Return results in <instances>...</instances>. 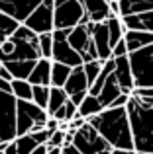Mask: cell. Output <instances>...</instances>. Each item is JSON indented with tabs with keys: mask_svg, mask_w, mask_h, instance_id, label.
Instances as JSON below:
<instances>
[{
	"mask_svg": "<svg viewBox=\"0 0 153 154\" xmlns=\"http://www.w3.org/2000/svg\"><path fill=\"white\" fill-rule=\"evenodd\" d=\"M65 135H67V131H55V133H51V137H49V143L45 144L47 148H53V146H61L63 148V144H65Z\"/></svg>",
	"mask_w": 153,
	"mask_h": 154,
	"instance_id": "4dcf8cb0",
	"label": "cell"
},
{
	"mask_svg": "<svg viewBox=\"0 0 153 154\" xmlns=\"http://www.w3.org/2000/svg\"><path fill=\"white\" fill-rule=\"evenodd\" d=\"M39 2H41V0H39Z\"/></svg>",
	"mask_w": 153,
	"mask_h": 154,
	"instance_id": "c3c4849f",
	"label": "cell"
},
{
	"mask_svg": "<svg viewBox=\"0 0 153 154\" xmlns=\"http://www.w3.org/2000/svg\"><path fill=\"white\" fill-rule=\"evenodd\" d=\"M88 123L102 135V139L106 140L112 148L135 150L126 107H106V109H102L98 115L90 117Z\"/></svg>",
	"mask_w": 153,
	"mask_h": 154,
	"instance_id": "6da1fadb",
	"label": "cell"
},
{
	"mask_svg": "<svg viewBox=\"0 0 153 154\" xmlns=\"http://www.w3.org/2000/svg\"><path fill=\"white\" fill-rule=\"evenodd\" d=\"M45 154H61V146H53V148H47Z\"/></svg>",
	"mask_w": 153,
	"mask_h": 154,
	"instance_id": "7bdbcfd3",
	"label": "cell"
},
{
	"mask_svg": "<svg viewBox=\"0 0 153 154\" xmlns=\"http://www.w3.org/2000/svg\"><path fill=\"white\" fill-rule=\"evenodd\" d=\"M37 4L39 0H0V12L8 14L16 22L24 23Z\"/></svg>",
	"mask_w": 153,
	"mask_h": 154,
	"instance_id": "8fae6325",
	"label": "cell"
},
{
	"mask_svg": "<svg viewBox=\"0 0 153 154\" xmlns=\"http://www.w3.org/2000/svg\"><path fill=\"white\" fill-rule=\"evenodd\" d=\"M39 55H41V59L51 60V55H53V35L51 33L39 35Z\"/></svg>",
	"mask_w": 153,
	"mask_h": 154,
	"instance_id": "f546056e",
	"label": "cell"
},
{
	"mask_svg": "<svg viewBox=\"0 0 153 154\" xmlns=\"http://www.w3.org/2000/svg\"><path fill=\"white\" fill-rule=\"evenodd\" d=\"M63 90L67 92V96H75V94H86L88 92V82H86V76H84V70L83 66H75L71 70V76L69 80L65 82Z\"/></svg>",
	"mask_w": 153,
	"mask_h": 154,
	"instance_id": "9a60e30c",
	"label": "cell"
},
{
	"mask_svg": "<svg viewBox=\"0 0 153 154\" xmlns=\"http://www.w3.org/2000/svg\"><path fill=\"white\" fill-rule=\"evenodd\" d=\"M73 144L80 154H110L112 152V146L102 139V135L88 121L75 131Z\"/></svg>",
	"mask_w": 153,
	"mask_h": 154,
	"instance_id": "5b68a950",
	"label": "cell"
},
{
	"mask_svg": "<svg viewBox=\"0 0 153 154\" xmlns=\"http://www.w3.org/2000/svg\"><path fill=\"white\" fill-rule=\"evenodd\" d=\"M0 90H2V92H12L10 82H6V80H2V78H0Z\"/></svg>",
	"mask_w": 153,
	"mask_h": 154,
	"instance_id": "f35d334b",
	"label": "cell"
},
{
	"mask_svg": "<svg viewBox=\"0 0 153 154\" xmlns=\"http://www.w3.org/2000/svg\"><path fill=\"white\" fill-rule=\"evenodd\" d=\"M18 27H20V22H16V20L10 18L8 14L0 12V45H2L6 39H10Z\"/></svg>",
	"mask_w": 153,
	"mask_h": 154,
	"instance_id": "484cf974",
	"label": "cell"
},
{
	"mask_svg": "<svg viewBox=\"0 0 153 154\" xmlns=\"http://www.w3.org/2000/svg\"><path fill=\"white\" fill-rule=\"evenodd\" d=\"M0 68H2V60H0Z\"/></svg>",
	"mask_w": 153,
	"mask_h": 154,
	"instance_id": "f6af8a7d",
	"label": "cell"
},
{
	"mask_svg": "<svg viewBox=\"0 0 153 154\" xmlns=\"http://www.w3.org/2000/svg\"><path fill=\"white\" fill-rule=\"evenodd\" d=\"M16 98L0 90V144L16 140Z\"/></svg>",
	"mask_w": 153,
	"mask_h": 154,
	"instance_id": "8992f818",
	"label": "cell"
},
{
	"mask_svg": "<svg viewBox=\"0 0 153 154\" xmlns=\"http://www.w3.org/2000/svg\"><path fill=\"white\" fill-rule=\"evenodd\" d=\"M128 55V47H126V41H118L116 47L112 49V59H118V57H126Z\"/></svg>",
	"mask_w": 153,
	"mask_h": 154,
	"instance_id": "d6a6232c",
	"label": "cell"
},
{
	"mask_svg": "<svg viewBox=\"0 0 153 154\" xmlns=\"http://www.w3.org/2000/svg\"><path fill=\"white\" fill-rule=\"evenodd\" d=\"M49 88L51 86H34V92H31V102L45 111H47V103H49Z\"/></svg>",
	"mask_w": 153,
	"mask_h": 154,
	"instance_id": "f1b7e54d",
	"label": "cell"
},
{
	"mask_svg": "<svg viewBox=\"0 0 153 154\" xmlns=\"http://www.w3.org/2000/svg\"><path fill=\"white\" fill-rule=\"evenodd\" d=\"M120 94H124V92H122V88H120L118 80H116L114 72H112V74L106 78V82L102 84V88H100V92H98L96 98H98V102L102 103V107L106 109V107H110V103L114 102Z\"/></svg>",
	"mask_w": 153,
	"mask_h": 154,
	"instance_id": "2e32d148",
	"label": "cell"
},
{
	"mask_svg": "<svg viewBox=\"0 0 153 154\" xmlns=\"http://www.w3.org/2000/svg\"><path fill=\"white\" fill-rule=\"evenodd\" d=\"M14 146H16V154H31L39 144L35 143V139L31 135H22V137H16Z\"/></svg>",
	"mask_w": 153,
	"mask_h": 154,
	"instance_id": "4316f807",
	"label": "cell"
},
{
	"mask_svg": "<svg viewBox=\"0 0 153 154\" xmlns=\"http://www.w3.org/2000/svg\"><path fill=\"white\" fill-rule=\"evenodd\" d=\"M45 129H47L49 133L59 131V121H57V119H53V117H49V119H47V123H45Z\"/></svg>",
	"mask_w": 153,
	"mask_h": 154,
	"instance_id": "d590c367",
	"label": "cell"
},
{
	"mask_svg": "<svg viewBox=\"0 0 153 154\" xmlns=\"http://www.w3.org/2000/svg\"><path fill=\"white\" fill-rule=\"evenodd\" d=\"M4 154H16V146H14V143L6 144V148H4Z\"/></svg>",
	"mask_w": 153,
	"mask_h": 154,
	"instance_id": "60d3db41",
	"label": "cell"
},
{
	"mask_svg": "<svg viewBox=\"0 0 153 154\" xmlns=\"http://www.w3.org/2000/svg\"><path fill=\"white\" fill-rule=\"evenodd\" d=\"M102 103L98 102V98L96 96H90V94H86V98L83 100V103L79 105V115L83 117V119H90V117H94V115H98L100 111H102Z\"/></svg>",
	"mask_w": 153,
	"mask_h": 154,
	"instance_id": "7402d4cb",
	"label": "cell"
},
{
	"mask_svg": "<svg viewBox=\"0 0 153 154\" xmlns=\"http://www.w3.org/2000/svg\"><path fill=\"white\" fill-rule=\"evenodd\" d=\"M61 154H63V148H61Z\"/></svg>",
	"mask_w": 153,
	"mask_h": 154,
	"instance_id": "7dc6e473",
	"label": "cell"
},
{
	"mask_svg": "<svg viewBox=\"0 0 153 154\" xmlns=\"http://www.w3.org/2000/svg\"><path fill=\"white\" fill-rule=\"evenodd\" d=\"M51 35H53V55H51V60L67 64L71 68L83 66V57L69 45V39H67L69 37V29H53Z\"/></svg>",
	"mask_w": 153,
	"mask_h": 154,
	"instance_id": "ba28073f",
	"label": "cell"
},
{
	"mask_svg": "<svg viewBox=\"0 0 153 154\" xmlns=\"http://www.w3.org/2000/svg\"><path fill=\"white\" fill-rule=\"evenodd\" d=\"M67 100H69V96H67V92L63 90V88L51 86L49 88V103H47V115L51 117L59 107H61V105H65Z\"/></svg>",
	"mask_w": 153,
	"mask_h": 154,
	"instance_id": "d4e9b609",
	"label": "cell"
},
{
	"mask_svg": "<svg viewBox=\"0 0 153 154\" xmlns=\"http://www.w3.org/2000/svg\"><path fill=\"white\" fill-rule=\"evenodd\" d=\"M75 117H79V107L71 100H67L65 102V123H71Z\"/></svg>",
	"mask_w": 153,
	"mask_h": 154,
	"instance_id": "1f68e13d",
	"label": "cell"
},
{
	"mask_svg": "<svg viewBox=\"0 0 153 154\" xmlns=\"http://www.w3.org/2000/svg\"><path fill=\"white\" fill-rule=\"evenodd\" d=\"M120 6V18L130 14H139V12H151L153 0H118Z\"/></svg>",
	"mask_w": 153,
	"mask_h": 154,
	"instance_id": "ffe728a7",
	"label": "cell"
},
{
	"mask_svg": "<svg viewBox=\"0 0 153 154\" xmlns=\"http://www.w3.org/2000/svg\"><path fill=\"white\" fill-rule=\"evenodd\" d=\"M28 82L31 86H51V60L39 59L31 70Z\"/></svg>",
	"mask_w": 153,
	"mask_h": 154,
	"instance_id": "e0dca14e",
	"label": "cell"
},
{
	"mask_svg": "<svg viewBox=\"0 0 153 154\" xmlns=\"http://www.w3.org/2000/svg\"><path fill=\"white\" fill-rule=\"evenodd\" d=\"M132 94H138V96H143V98H153V88H135Z\"/></svg>",
	"mask_w": 153,
	"mask_h": 154,
	"instance_id": "e575fe53",
	"label": "cell"
},
{
	"mask_svg": "<svg viewBox=\"0 0 153 154\" xmlns=\"http://www.w3.org/2000/svg\"><path fill=\"white\" fill-rule=\"evenodd\" d=\"M128 57L135 88H153V43L130 53Z\"/></svg>",
	"mask_w": 153,
	"mask_h": 154,
	"instance_id": "3957f363",
	"label": "cell"
},
{
	"mask_svg": "<svg viewBox=\"0 0 153 154\" xmlns=\"http://www.w3.org/2000/svg\"><path fill=\"white\" fill-rule=\"evenodd\" d=\"M102 66H104L102 60H90V63H84V64H83L84 76H86V82H88V90H90V86L96 82V78L100 76Z\"/></svg>",
	"mask_w": 153,
	"mask_h": 154,
	"instance_id": "83f0119b",
	"label": "cell"
},
{
	"mask_svg": "<svg viewBox=\"0 0 153 154\" xmlns=\"http://www.w3.org/2000/svg\"><path fill=\"white\" fill-rule=\"evenodd\" d=\"M69 45L83 57V64L90 63V60H98V53H96L94 41L90 37V27H88V22L79 23L73 29H69Z\"/></svg>",
	"mask_w": 153,
	"mask_h": 154,
	"instance_id": "52a82bcc",
	"label": "cell"
},
{
	"mask_svg": "<svg viewBox=\"0 0 153 154\" xmlns=\"http://www.w3.org/2000/svg\"><path fill=\"white\" fill-rule=\"evenodd\" d=\"M110 154H138L135 150H122V148H112Z\"/></svg>",
	"mask_w": 153,
	"mask_h": 154,
	"instance_id": "ab89813d",
	"label": "cell"
},
{
	"mask_svg": "<svg viewBox=\"0 0 153 154\" xmlns=\"http://www.w3.org/2000/svg\"><path fill=\"white\" fill-rule=\"evenodd\" d=\"M88 27H90V37H92V41H94L96 53H98V60L106 63L108 59H112L110 35H108L106 22H100V23H90L88 22Z\"/></svg>",
	"mask_w": 153,
	"mask_h": 154,
	"instance_id": "30bf717a",
	"label": "cell"
},
{
	"mask_svg": "<svg viewBox=\"0 0 153 154\" xmlns=\"http://www.w3.org/2000/svg\"><path fill=\"white\" fill-rule=\"evenodd\" d=\"M37 60H10V63H2L4 68L14 76V80H28L34 70Z\"/></svg>",
	"mask_w": 153,
	"mask_h": 154,
	"instance_id": "d6986e66",
	"label": "cell"
},
{
	"mask_svg": "<svg viewBox=\"0 0 153 154\" xmlns=\"http://www.w3.org/2000/svg\"><path fill=\"white\" fill-rule=\"evenodd\" d=\"M138 154H145V152H138Z\"/></svg>",
	"mask_w": 153,
	"mask_h": 154,
	"instance_id": "bcb514c9",
	"label": "cell"
},
{
	"mask_svg": "<svg viewBox=\"0 0 153 154\" xmlns=\"http://www.w3.org/2000/svg\"><path fill=\"white\" fill-rule=\"evenodd\" d=\"M4 146H6V144H0V150H4Z\"/></svg>",
	"mask_w": 153,
	"mask_h": 154,
	"instance_id": "ee69618b",
	"label": "cell"
},
{
	"mask_svg": "<svg viewBox=\"0 0 153 154\" xmlns=\"http://www.w3.org/2000/svg\"><path fill=\"white\" fill-rule=\"evenodd\" d=\"M116 66H114V76L118 80L120 88H122L124 94H132L135 90V84H134V74H132V66H130V57H118L114 59Z\"/></svg>",
	"mask_w": 153,
	"mask_h": 154,
	"instance_id": "4fadbf2b",
	"label": "cell"
},
{
	"mask_svg": "<svg viewBox=\"0 0 153 154\" xmlns=\"http://www.w3.org/2000/svg\"><path fill=\"white\" fill-rule=\"evenodd\" d=\"M24 26L30 27L34 33H51L55 29L53 26V0H41L37 6L34 8L28 20L24 22Z\"/></svg>",
	"mask_w": 153,
	"mask_h": 154,
	"instance_id": "9c48e42d",
	"label": "cell"
},
{
	"mask_svg": "<svg viewBox=\"0 0 153 154\" xmlns=\"http://www.w3.org/2000/svg\"><path fill=\"white\" fill-rule=\"evenodd\" d=\"M124 41H126V47H128V55L134 51H139L143 47L151 45L153 43V33L149 31H126L124 33Z\"/></svg>",
	"mask_w": 153,
	"mask_h": 154,
	"instance_id": "ac0fdd59",
	"label": "cell"
},
{
	"mask_svg": "<svg viewBox=\"0 0 153 154\" xmlns=\"http://www.w3.org/2000/svg\"><path fill=\"white\" fill-rule=\"evenodd\" d=\"M126 109L135 152L153 154V98L132 94Z\"/></svg>",
	"mask_w": 153,
	"mask_h": 154,
	"instance_id": "7a4b0ae2",
	"label": "cell"
},
{
	"mask_svg": "<svg viewBox=\"0 0 153 154\" xmlns=\"http://www.w3.org/2000/svg\"><path fill=\"white\" fill-rule=\"evenodd\" d=\"M71 70H73V68L67 66V64H61V63L51 60V86L63 88L65 82L69 80V76H71Z\"/></svg>",
	"mask_w": 153,
	"mask_h": 154,
	"instance_id": "603a6c76",
	"label": "cell"
},
{
	"mask_svg": "<svg viewBox=\"0 0 153 154\" xmlns=\"http://www.w3.org/2000/svg\"><path fill=\"white\" fill-rule=\"evenodd\" d=\"M12 96H14L18 102H31V92H34V86H31L28 80H12Z\"/></svg>",
	"mask_w": 153,
	"mask_h": 154,
	"instance_id": "cb8c5ba5",
	"label": "cell"
},
{
	"mask_svg": "<svg viewBox=\"0 0 153 154\" xmlns=\"http://www.w3.org/2000/svg\"><path fill=\"white\" fill-rule=\"evenodd\" d=\"M122 23L126 31H149V33H153V10L122 16Z\"/></svg>",
	"mask_w": 153,
	"mask_h": 154,
	"instance_id": "5bb4252c",
	"label": "cell"
},
{
	"mask_svg": "<svg viewBox=\"0 0 153 154\" xmlns=\"http://www.w3.org/2000/svg\"><path fill=\"white\" fill-rule=\"evenodd\" d=\"M84 10V20L90 23L106 22L112 16L110 12V0H80Z\"/></svg>",
	"mask_w": 153,
	"mask_h": 154,
	"instance_id": "7c38bea8",
	"label": "cell"
},
{
	"mask_svg": "<svg viewBox=\"0 0 153 154\" xmlns=\"http://www.w3.org/2000/svg\"><path fill=\"white\" fill-rule=\"evenodd\" d=\"M130 96H132V94H120L118 98H116L114 102L110 103V107H126L128 102H130Z\"/></svg>",
	"mask_w": 153,
	"mask_h": 154,
	"instance_id": "836d02e7",
	"label": "cell"
},
{
	"mask_svg": "<svg viewBox=\"0 0 153 154\" xmlns=\"http://www.w3.org/2000/svg\"><path fill=\"white\" fill-rule=\"evenodd\" d=\"M106 26H108V35H110V47L114 49L116 43L124 39L126 27H124L122 18H120V16H110V18L106 20Z\"/></svg>",
	"mask_w": 153,
	"mask_h": 154,
	"instance_id": "44dd1931",
	"label": "cell"
},
{
	"mask_svg": "<svg viewBox=\"0 0 153 154\" xmlns=\"http://www.w3.org/2000/svg\"><path fill=\"white\" fill-rule=\"evenodd\" d=\"M84 10L80 0H53V26L55 29H73L84 23Z\"/></svg>",
	"mask_w": 153,
	"mask_h": 154,
	"instance_id": "277c9868",
	"label": "cell"
},
{
	"mask_svg": "<svg viewBox=\"0 0 153 154\" xmlns=\"http://www.w3.org/2000/svg\"><path fill=\"white\" fill-rule=\"evenodd\" d=\"M63 154H80V152L76 150L75 144H67V146H63Z\"/></svg>",
	"mask_w": 153,
	"mask_h": 154,
	"instance_id": "74e56055",
	"label": "cell"
},
{
	"mask_svg": "<svg viewBox=\"0 0 153 154\" xmlns=\"http://www.w3.org/2000/svg\"><path fill=\"white\" fill-rule=\"evenodd\" d=\"M116 2H118V0H116Z\"/></svg>",
	"mask_w": 153,
	"mask_h": 154,
	"instance_id": "681fc988",
	"label": "cell"
},
{
	"mask_svg": "<svg viewBox=\"0 0 153 154\" xmlns=\"http://www.w3.org/2000/svg\"><path fill=\"white\" fill-rule=\"evenodd\" d=\"M45 152H47V146H45V144H39V146L35 148L31 154H45Z\"/></svg>",
	"mask_w": 153,
	"mask_h": 154,
	"instance_id": "b9f144b4",
	"label": "cell"
},
{
	"mask_svg": "<svg viewBox=\"0 0 153 154\" xmlns=\"http://www.w3.org/2000/svg\"><path fill=\"white\" fill-rule=\"evenodd\" d=\"M0 78L6 80V82H12V80H14V76H12L10 72H8L6 68H4V64H2V68H0Z\"/></svg>",
	"mask_w": 153,
	"mask_h": 154,
	"instance_id": "8d00e7d4",
	"label": "cell"
}]
</instances>
